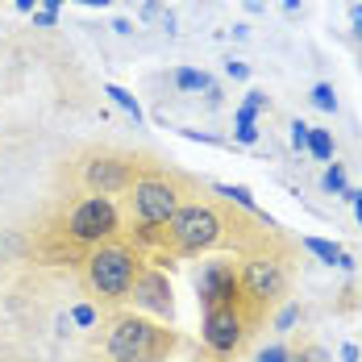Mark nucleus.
<instances>
[{"mask_svg":"<svg viewBox=\"0 0 362 362\" xmlns=\"http://www.w3.org/2000/svg\"><path fill=\"white\" fill-rule=\"evenodd\" d=\"M267 233H254L246 229V217L233 213V204L225 209L217 200H204V196H192L183 200L180 213L167 221L163 238L154 250L171 254V258H200V254H213L217 246H233L238 254H246L254 242H262Z\"/></svg>","mask_w":362,"mask_h":362,"instance_id":"obj_1","label":"nucleus"},{"mask_svg":"<svg viewBox=\"0 0 362 362\" xmlns=\"http://www.w3.org/2000/svg\"><path fill=\"white\" fill-rule=\"evenodd\" d=\"M183 200H192V183L175 171H142L125 192V225L134 229V246L154 250L167 221L180 213Z\"/></svg>","mask_w":362,"mask_h":362,"instance_id":"obj_2","label":"nucleus"},{"mask_svg":"<svg viewBox=\"0 0 362 362\" xmlns=\"http://www.w3.org/2000/svg\"><path fill=\"white\" fill-rule=\"evenodd\" d=\"M142 267H146V254L134 242L112 238V242H105V246H96V250H88L79 258V284H83L88 300L96 308H121V304H129V291L138 284Z\"/></svg>","mask_w":362,"mask_h":362,"instance_id":"obj_3","label":"nucleus"},{"mask_svg":"<svg viewBox=\"0 0 362 362\" xmlns=\"http://www.w3.org/2000/svg\"><path fill=\"white\" fill-rule=\"evenodd\" d=\"M100 350H105V362H171L180 354V333L163 321H150L142 313L125 308L109 317Z\"/></svg>","mask_w":362,"mask_h":362,"instance_id":"obj_4","label":"nucleus"},{"mask_svg":"<svg viewBox=\"0 0 362 362\" xmlns=\"http://www.w3.org/2000/svg\"><path fill=\"white\" fill-rule=\"evenodd\" d=\"M121 233H125V213L109 196H79L63 209V217L54 225V238L67 242L71 250H79V258L112 242V238H121Z\"/></svg>","mask_w":362,"mask_h":362,"instance_id":"obj_5","label":"nucleus"},{"mask_svg":"<svg viewBox=\"0 0 362 362\" xmlns=\"http://www.w3.org/2000/svg\"><path fill=\"white\" fill-rule=\"evenodd\" d=\"M291 271H296L291 250L275 246V242H267V238H262V242H254L250 250L242 254V262H238L246 304H254L258 313H267L275 300H284V296H288Z\"/></svg>","mask_w":362,"mask_h":362,"instance_id":"obj_6","label":"nucleus"},{"mask_svg":"<svg viewBox=\"0 0 362 362\" xmlns=\"http://www.w3.org/2000/svg\"><path fill=\"white\" fill-rule=\"evenodd\" d=\"M138 175H142V163L121 150H92L75 167V183L83 196H109V200L125 196Z\"/></svg>","mask_w":362,"mask_h":362,"instance_id":"obj_7","label":"nucleus"},{"mask_svg":"<svg viewBox=\"0 0 362 362\" xmlns=\"http://www.w3.org/2000/svg\"><path fill=\"white\" fill-rule=\"evenodd\" d=\"M262 321V313L254 304H217V308H204V321H200V341L213 358H233L246 337L254 333V325Z\"/></svg>","mask_w":362,"mask_h":362,"instance_id":"obj_8","label":"nucleus"},{"mask_svg":"<svg viewBox=\"0 0 362 362\" xmlns=\"http://www.w3.org/2000/svg\"><path fill=\"white\" fill-rule=\"evenodd\" d=\"M129 308L142 313V317H150V321H163V325L175 321V288H171V279H167L163 267H154V262L142 267L138 284L129 291Z\"/></svg>","mask_w":362,"mask_h":362,"instance_id":"obj_9","label":"nucleus"},{"mask_svg":"<svg viewBox=\"0 0 362 362\" xmlns=\"http://www.w3.org/2000/svg\"><path fill=\"white\" fill-rule=\"evenodd\" d=\"M196 300L204 308H217V304H242V275H238V262L233 258H209L200 262L196 271Z\"/></svg>","mask_w":362,"mask_h":362,"instance_id":"obj_10","label":"nucleus"},{"mask_svg":"<svg viewBox=\"0 0 362 362\" xmlns=\"http://www.w3.org/2000/svg\"><path fill=\"white\" fill-rule=\"evenodd\" d=\"M300 246L308 254H317L325 267H337V271H350V267H354V258L341 250L337 242H329V238H300Z\"/></svg>","mask_w":362,"mask_h":362,"instance_id":"obj_11","label":"nucleus"},{"mask_svg":"<svg viewBox=\"0 0 362 362\" xmlns=\"http://www.w3.org/2000/svg\"><path fill=\"white\" fill-rule=\"evenodd\" d=\"M138 21H142V25H154V30H163V34H175V13L167 8V0H142Z\"/></svg>","mask_w":362,"mask_h":362,"instance_id":"obj_12","label":"nucleus"},{"mask_svg":"<svg viewBox=\"0 0 362 362\" xmlns=\"http://www.w3.org/2000/svg\"><path fill=\"white\" fill-rule=\"evenodd\" d=\"M171 83L180 88L183 96H200V92L213 88V75L200 71V67H175V71H171Z\"/></svg>","mask_w":362,"mask_h":362,"instance_id":"obj_13","label":"nucleus"},{"mask_svg":"<svg viewBox=\"0 0 362 362\" xmlns=\"http://www.w3.org/2000/svg\"><path fill=\"white\" fill-rule=\"evenodd\" d=\"M233 142H242V146L258 142V109L242 105V109L233 112Z\"/></svg>","mask_w":362,"mask_h":362,"instance_id":"obj_14","label":"nucleus"},{"mask_svg":"<svg viewBox=\"0 0 362 362\" xmlns=\"http://www.w3.org/2000/svg\"><path fill=\"white\" fill-rule=\"evenodd\" d=\"M304 154H313L317 163H333V134L321 125H308V150Z\"/></svg>","mask_w":362,"mask_h":362,"instance_id":"obj_15","label":"nucleus"},{"mask_svg":"<svg viewBox=\"0 0 362 362\" xmlns=\"http://www.w3.org/2000/svg\"><path fill=\"white\" fill-rule=\"evenodd\" d=\"M105 96H109V100L117 105V109H125V112H129V117H134L138 125L146 121V112H142V105H138V96H134V92H125L121 83H105Z\"/></svg>","mask_w":362,"mask_h":362,"instance_id":"obj_16","label":"nucleus"},{"mask_svg":"<svg viewBox=\"0 0 362 362\" xmlns=\"http://www.w3.org/2000/svg\"><path fill=\"white\" fill-rule=\"evenodd\" d=\"M321 187H325L329 196H346V192H350L346 167H341V163H329V167H325V175H321Z\"/></svg>","mask_w":362,"mask_h":362,"instance_id":"obj_17","label":"nucleus"},{"mask_svg":"<svg viewBox=\"0 0 362 362\" xmlns=\"http://www.w3.org/2000/svg\"><path fill=\"white\" fill-rule=\"evenodd\" d=\"M313 105L321 112H337V92H333V83H313Z\"/></svg>","mask_w":362,"mask_h":362,"instance_id":"obj_18","label":"nucleus"},{"mask_svg":"<svg viewBox=\"0 0 362 362\" xmlns=\"http://www.w3.org/2000/svg\"><path fill=\"white\" fill-rule=\"evenodd\" d=\"M71 321L79 329H92L96 321H100V308H96V304H75V308H71Z\"/></svg>","mask_w":362,"mask_h":362,"instance_id":"obj_19","label":"nucleus"},{"mask_svg":"<svg viewBox=\"0 0 362 362\" xmlns=\"http://www.w3.org/2000/svg\"><path fill=\"white\" fill-rule=\"evenodd\" d=\"M288 358H291V350L284 346V341H271L267 350H258V354H254V362H288Z\"/></svg>","mask_w":362,"mask_h":362,"instance_id":"obj_20","label":"nucleus"},{"mask_svg":"<svg viewBox=\"0 0 362 362\" xmlns=\"http://www.w3.org/2000/svg\"><path fill=\"white\" fill-rule=\"evenodd\" d=\"M300 321V304H284L279 317H275V333H291V325Z\"/></svg>","mask_w":362,"mask_h":362,"instance_id":"obj_21","label":"nucleus"},{"mask_svg":"<svg viewBox=\"0 0 362 362\" xmlns=\"http://www.w3.org/2000/svg\"><path fill=\"white\" fill-rule=\"evenodd\" d=\"M288 129H291V134H288L291 150H296V154H304V150H308V121H291Z\"/></svg>","mask_w":362,"mask_h":362,"instance_id":"obj_22","label":"nucleus"},{"mask_svg":"<svg viewBox=\"0 0 362 362\" xmlns=\"http://www.w3.org/2000/svg\"><path fill=\"white\" fill-rule=\"evenodd\" d=\"M341 200H346V204L354 209V221H358V225H362V187H350V192H346Z\"/></svg>","mask_w":362,"mask_h":362,"instance_id":"obj_23","label":"nucleus"},{"mask_svg":"<svg viewBox=\"0 0 362 362\" xmlns=\"http://www.w3.org/2000/svg\"><path fill=\"white\" fill-rule=\"evenodd\" d=\"M225 75H229V79H250V67H246L242 59H229V63H225Z\"/></svg>","mask_w":362,"mask_h":362,"instance_id":"obj_24","label":"nucleus"},{"mask_svg":"<svg viewBox=\"0 0 362 362\" xmlns=\"http://www.w3.org/2000/svg\"><path fill=\"white\" fill-rule=\"evenodd\" d=\"M59 21V13H46V8H34V25H42V30H50Z\"/></svg>","mask_w":362,"mask_h":362,"instance_id":"obj_25","label":"nucleus"},{"mask_svg":"<svg viewBox=\"0 0 362 362\" xmlns=\"http://www.w3.org/2000/svg\"><path fill=\"white\" fill-rule=\"evenodd\" d=\"M350 30H354V37L362 42V4H354V8H350Z\"/></svg>","mask_w":362,"mask_h":362,"instance_id":"obj_26","label":"nucleus"},{"mask_svg":"<svg viewBox=\"0 0 362 362\" xmlns=\"http://www.w3.org/2000/svg\"><path fill=\"white\" fill-rule=\"evenodd\" d=\"M358 358H362V350L354 341H346V346H341V362H358Z\"/></svg>","mask_w":362,"mask_h":362,"instance_id":"obj_27","label":"nucleus"},{"mask_svg":"<svg viewBox=\"0 0 362 362\" xmlns=\"http://www.w3.org/2000/svg\"><path fill=\"white\" fill-rule=\"evenodd\" d=\"M204 105H209V109H221V88H217V83L204 92Z\"/></svg>","mask_w":362,"mask_h":362,"instance_id":"obj_28","label":"nucleus"},{"mask_svg":"<svg viewBox=\"0 0 362 362\" xmlns=\"http://www.w3.org/2000/svg\"><path fill=\"white\" fill-rule=\"evenodd\" d=\"M37 4H42V0H13V8H17V13H34Z\"/></svg>","mask_w":362,"mask_h":362,"instance_id":"obj_29","label":"nucleus"},{"mask_svg":"<svg viewBox=\"0 0 362 362\" xmlns=\"http://www.w3.org/2000/svg\"><path fill=\"white\" fill-rule=\"evenodd\" d=\"M288 362H321V354H317V350H313V354H304V350H296V354H291Z\"/></svg>","mask_w":362,"mask_h":362,"instance_id":"obj_30","label":"nucleus"},{"mask_svg":"<svg viewBox=\"0 0 362 362\" xmlns=\"http://www.w3.org/2000/svg\"><path fill=\"white\" fill-rule=\"evenodd\" d=\"M246 4V13H267V0H242Z\"/></svg>","mask_w":362,"mask_h":362,"instance_id":"obj_31","label":"nucleus"},{"mask_svg":"<svg viewBox=\"0 0 362 362\" xmlns=\"http://www.w3.org/2000/svg\"><path fill=\"white\" fill-rule=\"evenodd\" d=\"M112 30H117V34H134V21H125V17H121V21H112Z\"/></svg>","mask_w":362,"mask_h":362,"instance_id":"obj_32","label":"nucleus"},{"mask_svg":"<svg viewBox=\"0 0 362 362\" xmlns=\"http://www.w3.org/2000/svg\"><path fill=\"white\" fill-rule=\"evenodd\" d=\"M63 4H67V0H42V4H37V8H46V13H59V8H63Z\"/></svg>","mask_w":362,"mask_h":362,"instance_id":"obj_33","label":"nucleus"},{"mask_svg":"<svg viewBox=\"0 0 362 362\" xmlns=\"http://www.w3.org/2000/svg\"><path fill=\"white\" fill-rule=\"evenodd\" d=\"M75 4H83V8H109L112 0H75Z\"/></svg>","mask_w":362,"mask_h":362,"instance_id":"obj_34","label":"nucleus"},{"mask_svg":"<svg viewBox=\"0 0 362 362\" xmlns=\"http://www.w3.org/2000/svg\"><path fill=\"white\" fill-rule=\"evenodd\" d=\"M300 4H304V0H284V8H288V13H300Z\"/></svg>","mask_w":362,"mask_h":362,"instance_id":"obj_35","label":"nucleus"}]
</instances>
